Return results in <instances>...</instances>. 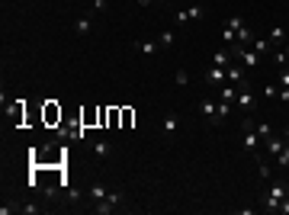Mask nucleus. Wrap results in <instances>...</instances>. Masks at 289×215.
<instances>
[{
  "label": "nucleus",
  "instance_id": "1",
  "mask_svg": "<svg viewBox=\"0 0 289 215\" xmlns=\"http://www.w3.org/2000/svg\"><path fill=\"white\" fill-rule=\"evenodd\" d=\"M286 196H289L286 186L283 183H273L270 190L264 193V199H260V203H264V212H280V203H283Z\"/></svg>",
  "mask_w": 289,
  "mask_h": 215
},
{
  "label": "nucleus",
  "instance_id": "2",
  "mask_svg": "<svg viewBox=\"0 0 289 215\" xmlns=\"http://www.w3.org/2000/svg\"><path fill=\"white\" fill-rule=\"evenodd\" d=\"M241 135H244V151H251V154L260 151V135H257V122L254 119L241 122Z\"/></svg>",
  "mask_w": 289,
  "mask_h": 215
},
{
  "label": "nucleus",
  "instance_id": "3",
  "mask_svg": "<svg viewBox=\"0 0 289 215\" xmlns=\"http://www.w3.org/2000/svg\"><path fill=\"white\" fill-rule=\"evenodd\" d=\"M122 199H126V193L113 190L106 199H103V203H93V212H96V215H109V212H116V209H119V203H122Z\"/></svg>",
  "mask_w": 289,
  "mask_h": 215
},
{
  "label": "nucleus",
  "instance_id": "4",
  "mask_svg": "<svg viewBox=\"0 0 289 215\" xmlns=\"http://www.w3.org/2000/svg\"><path fill=\"white\" fill-rule=\"evenodd\" d=\"M225 74H228V84H235V87H244L247 84V68L244 64H228V68H225Z\"/></svg>",
  "mask_w": 289,
  "mask_h": 215
},
{
  "label": "nucleus",
  "instance_id": "5",
  "mask_svg": "<svg viewBox=\"0 0 289 215\" xmlns=\"http://www.w3.org/2000/svg\"><path fill=\"white\" fill-rule=\"evenodd\" d=\"M177 129H180V112H167V116H164V122H161L164 138H174Z\"/></svg>",
  "mask_w": 289,
  "mask_h": 215
},
{
  "label": "nucleus",
  "instance_id": "6",
  "mask_svg": "<svg viewBox=\"0 0 289 215\" xmlns=\"http://www.w3.org/2000/svg\"><path fill=\"white\" fill-rule=\"evenodd\" d=\"M206 84H209V87H222V84H228V74H225V68L212 64V68L206 71Z\"/></svg>",
  "mask_w": 289,
  "mask_h": 215
},
{
  "label": "nucleus",
  "instance_id": "7",
  "mask_svg": "<svg viewBox=\"0 0 289 215\" xmlns=\"http://www.w3.org/2000/svg\"><path fill=\"white\" fill-rule=\"evenodd\" d=\"M238 106H241L244 112H251L254 106H257V97L247 90V84H244V87H238Z\"/></svg>",
  "mask_w": 289,
  "mask_h": 215
},
{
  "label": "nucleus",
  "instance_id": "8",
  "mask_svg": "<svg viewBox=\"0 0 289 215\" xmlns=\"http://www.w3.org/2000/svg\"><path fill=\"white\" fill-rule=\"evenodd\" d=\"M203 16H206L203 6H187V10L177 13V23H196V19H203Z\"/></svg>",
  "mask_w": 289,
  "mask_h": 215
},
{
  "label": "nucleus",
  "instance_id": "9",
  "mask_svg": "<svg viewBox=\"0 0 289 215\" xmlns=\"http://www.w3.org/2000/svg\"><path fill=\"white\" fill-rule=\"evenodd\" d=\"M218 103H212V100H199V112H203L206 119H209L212 125H218V112H216Z\"/></svg>",
  "mask_w": 289,
  "mask_h": 215
},
{
  "label": "nucleus",
  "instance_id": "10",
  "mask_svg": "<svg viewBox=\"0 0 289 215\" xmlns=\"http://www.w3.org/2000/svg\"><path fill=\"white\" fill-rule=\"evenodd\" d=\"M267 42H270L273 49H283V45H286V32H283V26H270V36H267Z\"/></svg>",
  "mask_w": 289,
  "mask_h": 215
},
{
  "label": "nucleus",
  "instance_id": "11",
  "mask_svg": "<svg viewBox=\"0 0 289 215\" xmlns=\"http://www.w3.org/2000/svg\"><path fill=\"white\" fill-rule=\"evenodd\" d=\"M74 32H77V36H90V32H93L90 16H77V19H74Z\"/></svg>",
  "mask_w": 289,
  "mask_h": 215
},
{
  "label": "nucleus",
  "instance_id": "12",
  "mask_svg": "<svg viewBox=\"0 0 289 215\" xmlns=\"http://www.w3.org/2000/svg\"><path fill=\"white\" fill-rule=\"evenodd\" d=\"M109 193H113V190H106V186H100V183H96V186H90V190H87V199H90V203H103V199H106Z\"/></svg>",
  "mask_w": 289,
  "mask_h": 215
},
{
  "label": "nucleus",
  "instance_id": "13",
  "mask_svg": "<svg viewBox=\"0 0 289 215\" xmlns=\"http://www.w3.org/2000/svg\"><path fill=\"white\" fill-rule=\"evenodd\" d=\"M283 148H286L283 138H277V135L267 138V151H270V154H277V158H280V154H283Z\"/></svg>",
  "mask_w": 289,
  "mask_h": 215
},
{
  "label": "nucleus",
  "instance_id": "14",
  "mask_svg": "<svg viewBox=\"0 0 289 215\" xmlns=\"http://www.w3.org/2000/svg\"><path fill=\"white\" fill-rule=\"evenodd\" d=\"M157 49H161V42H135V52H142V55H157Z\"/></svg>",
  "mask_w": 289,
  "mask_h": 215
},
{
  "label": "nucleus",
  "instance_id": "15",
  "mask_svg": "<svg viewBox=\"0 0 289 215\" xmlns=\"http://www.w3.org/2000/svg\"><path fill=\"white\" fill-rule=\"evenodd\" d=\"M90 148H93V154H96V158H106V154H109V142H103V138H93Z\"/></svg>",
  "mask_w": 289,
  "mask_h": 215
},
{
  "label": "nucleus",
  "instance_id": "16",
  "mask_svg": "<svg viewBox=\"0 0 289 215\" xmlns=\"http://www.w3.org/2000/svg\"><path fill=\"white\" fill-rule=\"evenodd\" d=\"M251 49H254V52H273V45H270V42H267V39H264V36H254V42H251Z\"/></svg>",
  "mask_w": 289,
  "mask_h": 215
},
{
  "label": "nucleus",
  "instance_id": "17",
  "mask_svg": "<svg viewBox=\"0 0 289 215\" xmlns=\"http://www.w3.org/2000/svg\"><path fill=\"white\" fill-rule=\"evenodd\" d=\"M222 100L235 103V100H238V87H235V84H222Z\"/></svg>",
  "mask_w": 289,
  "mask_h": 215
},
{
  "label": "nucleus",
  "instance_id": "18",
  "mask_svg": "<svg viewBox=\"0 0 289 215\" xmlns=\"http://www.w3.org/2000/svg\"><path fill=\"white\" fill-rule=\"evenodd\" d=\"M212 64H218V68H228V64H231V55H228V52H216V55H212Z\"/></svg>",
  "mask_w": 289,
  "mask_h": 215
},
{
  "label": "nucleus",
  "instance_id": "19",
  "mask_svg": "<svg viewBox=\"0 0 289 215\" xmlns=\"http://www.w3.org/2000/svg\"><path fill=\"white\" fill-rule=\"evenodd\" d=\"M216 112H218V122H225V119H228V112H231V103H228V100H218Z\"/></svg>",
  "mask_w": 289,
  "mask_h": 215
},
{
  "label": "nucleus",
  "instance_id": "20",
  "mask_svg": "<svg viewBox=\"0 0 289 215\" xmlns=\"http://www.w3.org/2000/svg\"><path fill=\"white\" fill-rule=\"evenodd\" d=\"M174 42H177V32H174V29H164V32H161V49H170Z\"/></svg>",
  "mask_w": 289,
  "mask_h": 215
},
{
  "label": "nucleus",
  "instance_id": "21",
  "mask_svg": "<svg viewBox=\"0 0 289 215\" xmlns=\"http://www.w3.org/2000/svg\"><path fill=\"white\" fill-rule=\"evenodd\" d=\"M222 26H228V29H235V32H238V29H244L247 23H244V19H241V16H228V19H225Z\"/></svg>",
  "mask_w": 289,
  "mask_h": 215
},
{
  "label": "nucleus",
  "instance_id": "22",
  "mask_svg": "<svg viewBox=\"0 0 289 215\" xmlns=\"http://www.w3.org/2000/svg\"><path fill=\"white\" fill-rule=\"evenodd\" d=\"M257 135H260V142H267V138L273 135V129H270V122H257Z\"/></svg>",
  "mask_w": 289,
  "mask_h": 215
},
{
  "label": "nucleus",
  "instance_id": "23",
  "mask_svg": "<svg viewBox=\"0 0 289 215\" xmlns=\"http://www.w3.org/2000/svg\"><path fill=\"white\" fill-rule=\"evenodd\" d=\"M222 39H225L228 45H235V42H238V32H235V29H228V26H222Z\"/></svg>",
  "mask_w": 289,
  "mask_h": 215
},
{
  "label": "nucleus",
  "instance_id": "24",
  "mask_svg": "<svg viewBox=\"0 0 289 215\" xmlns=\"http://www.w3.org/2000/svg\"><path fill=\"white\" fill-rule=\"evenodd\" d=\"M19 212H23V215H39V212H42V206H36V203H26V206H19Z\"/></svg>",
  "mask_w": 289,
  "mask_h": 215
},
{
  "label": "nucleus",
  "instance_id": "25",
  "mask_svg": "<svg viewBox=\"0 0 289 215\" xmlns=\"http://www.w3.org/2000/svg\"><path fill=\"white\" fill-rule=\"evenodd\" d=\"M174 84H177V87H190V74H187V71H177Z\"/></svg>",
  "mask_w": 289,
  "mask_h": 215
},
{
  "label": "nucleus",
  "instance_id": "26",
  "mask_svg": "<svg viewBox=\"0 0 289 215\" xmlns=\"http://www.w3.org/2000/svg\"><path fill=\"white\" fill-rule=\"evenodd\" d=\"M264 97H270V100L280 97V84H267V87H264Z\"/></svg>",
  "mask_w": 289,
  "mask_h": 215
},
{
  "label": "nucleus",
  "instance_id": "27",
  "mask_svg": "<svg viewBox=\"0 0 289 215\" xmlns=\"http://www.w3.org/2000/svg\"><path fill=\"white\" fill-rule=\"evenodd\" d=\"M13 212H19L16 203H3V206H0V215H13Z\"/></svg>",
  "mask_w": 289,
  "mask_h": 215
},
{
  "label": "nucleus",
  "instance_id": "28",
  "mask_svg": "<svg viewBox=\"0 0 289 215\" xmlns=\"http://www.w3.org/2000/svg\"><path fill=\"white\" fill-rule=\"evenodd\" d=\"M277 80H280V87H289V68H280Z\"/></svg>",
  "mask_w": 289,
  "mask_h": 215
},
{
  "label": "nucleus",
  "instance_id": "29",
  "mask_svg": "<svg viewBox=\"0 0 289 215\" xmlns=\"http://www.w3.org/2000/svg\"><path fill=\"white\" fill-rule=\"evenodd\" d=\"M277 164H280V167H289V148H283V154L277 158Z\"/></svg>",
  "mask_w": 289,
  "mask_h": 215
},
{
  "label": "nucleus",
  "instance_id": "30",
  "mask_svg": "<svg viewBox=\"0 0 289 215\" xmlns=\"http://www.w3.org/2000/svg\"><path fill=\"white\" fill-rule=\"evenodd\" d=\"M260 180H270V167H267L264 161H260Z\"/></svg>",
  "mask_w": 289,
  "mask_h": 215
},
{
  "label": "nucleus",
  "instance_id": "31",
  "mask_svg": "<svg viewBox=\"0 0 289 215\" xmlns=\"http://www.w3.org/2000/svg\"><path fill=\"white\" fill-rule=\"evenodd\" d=\"M277 100H283V103H289V87H280V97Z\"/></svg>",
  "mask_w": 289,
  "mask_h": 215
},
{
  "label": "nucleus",
  "instance_id": "32",
  "mask_svg": "<svg viewBox=\"0 0 289 215\" xmlns=\"http://www.w3.org/2000/svg\"><path fill=\"white\" fill-rule=\"evenodd\" d=\"M93 10H96V13H103V10H106V0H93Z\"/></svg>",
  "mask_w": 289,
  "mask_h": 215
},
{
  "label": "nucleus",
  "instance_id": "33",
  "mask_svg": "<svg viewBox=\"0 0 289 215\" xmlns=\"http://www.w3.org/2000/svg\"><path fill=\"white\" fill-rule=\"evenodd\" d=\"M280 212H283V215H289V196L283 199V203H280Z\"/></svg>",
  "mask_w": 289,
  "mask_h": 215
},
{
  "label": "nucleus",
  "instance_id": "34",
  "mask_svg": "<svg viewBox=\"0 0 289 215\" xmlns=\"http://www.w3.org/2000/svg\"><path fill=\"white\" fill-rule=\"evenodd\" d=\"M135 3H139V6H151V3H154V0H135Z\"/></svg>",
  "mask_w": 289,
  "mask_h": 215
},
{
  "label": "nucleus",
  "instance_id": "35",
  "mask_svg": "<svg viewBox=\"0 0 289 215\" xmlns=\"http://www.w3.org/2000/svg\"><path fill=\"white\" fill-rule=\"evenodd\" d=\"M283 142H286V148H289V129H286V132H283Z\"/></svg>",
  "mask_w": 289,
  "mask_h": 215
},
{
  "label": "nucleus",
  "instance_id": "36",
  "mask_svg": "<svg viewBox=\"0 0 289 215\" xmlns=\"http://www.w3.org/2000/svg\"><path fill=\"white\" fill-rule=\"evenodd\" d=\"M283 52H286V64H289V45H283Z\"/></svg>",
  "mask_w": 289,
  "mask_h": 215
}]
</instances>
